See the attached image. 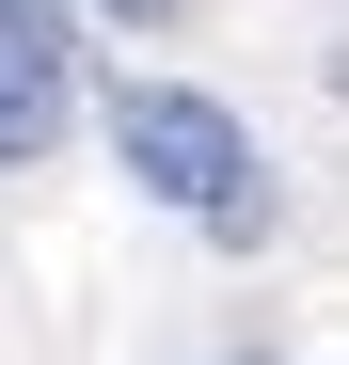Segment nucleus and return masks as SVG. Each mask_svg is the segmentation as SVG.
<instances>
[{
	"instance_id": "1",
	"label": "nucleus",
	"mask_w": 349,
	"mask_h": 365,
	"mask_svg": "<svg viewBox=\"0 0 349 365\" xmlns=\"http://www.w3.org/2000/svg\"><path fill=\"white\" fill-rule=\"evenodd\" d=\"M111 159H127L159 207H191L222 255H254V238L286 222V191H270L254 128H239L222 96H191V80H127V96H111Z\"/></svg>"
},
{
	"instance_id": "2",
	"label": "nucleus",
	"mask_w": 349,
	"mask_h": 365,
	"mask_svg": "<svg viewBox=\"0 0 349 365\" xmlns=\"http://www.w3.org/2000/svg\"><path fill=\"white\" fill-rule=\"evenodd\" d=\"M64 111H80V96H64V64H32V48H0V175H32L48 143H64Z\"/></svg>"
},
{
	"instance_id": "3",
	"label": "nucleus",
	"mask_w": 349,
	"mask_h": 365,
	"mask_svg": "<svg viewBox=\"0 0 349 365\" xmlns=\"http://www.w3.org/2000/svg\"><path fill=\"white\" fill-rule=\"evenodd\" d=\"M0 48H32V64H80V48H64V0H0Z\"/></svg>"
},
{
	"instance_id": "4",
	"label": "nucleus",
	"mask_w": 349,
	"mask_h": 365,
	"mask_svg": "<svg viewBox=\"0 0 349 365\" xmlns=\"http://www.w3.org/2000/svg\"><path fill=\"white\" fill-rule=\"evenodd\" d=\"M95 16H127V32H159V16H191V0H95Z\"/></svg>"
}]
</instances>
